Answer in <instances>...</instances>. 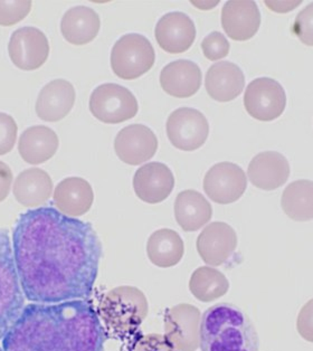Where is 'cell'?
I'll use <instances>...</instances> for the list:
<instances>
[{
	"instance_id": "8d00e7d4",
	"label": "cell",
	"mask_w": 313,
	"mask_h": 351,
	"mask_svg": "<svg viewBox=\"0 0 313 351\" xmlns=\"http://www.w3.org/2000/svg\"><path fill=\"white\" fill-rule=\"evenodd\" d=\"M302 1H297L295 5H292V3H290V1H286V3H280V1H274L273 3H271L270 1H266V5H268L270 8L272 10H277V12H288V10H284L283 7L288 6V8H295V7L300 5Z\"/></svg>"
},
{
	"instance_id": "4fadbf2b",
	"label": "cell",
	"mask_w": 313,
	"mask_h": 351,
	"mask_svg": "<svg viewBox=\"0 0 313 351\" xmlns=\"http://www.w3.org/2000/svg\"><path fill=\"white\" fill-rule=\"evenodd\" d=\"M114 150L125 164L138 166L155 155L158 139L150 128L143 124H131L116 134Z\"/></svg>"
},
{
	"instance_id": "74e56055",
	"label": "cell",
	"mask_w": 313,
	"mask_h": 351,
	"mask_svg": "<svg viewBox=\"0 0 313 351\" xmlns=\"http://www.w3.org/2000/svg\"><path fill=\"white\" fill-rule=\"evenodd\" d=\"M0 351H3V349L0 347Z\"/></svg>"
},
{
	"instance_id": "3957f363",
	"label": "cell",
	"mask_w": 313,
	"mask_h": 351,
	"mask_svg": "<svg viewBox=\"0 0 313 351\" xmlns=\"http://www.w3.org/2000/svg\"><path fill=\"white\" fill-rule=\"evenodd\" d=\"M201 351H259V336L251 319L231 303H217L201 317Z\"/></svg>"
},
{
	"instance_id": "8fae6325",
	"label": "cell",
	"mask_w": 313,
	"mask_h": 351,
	"mask_svg": "<svg viewBox=\"0 0 313 351\" xmlns=\"http://www.w3.org/2000/svg\"><path fill=\"white\" fill-rule=\"evenodd\" d=\"M8 54L10 61L19 70H37L49 58V40L38 28H18L10 36Z\"/></svg>"
},
{
	"instance_id": "30bf717a",
	"label": "cell",
	"mask_w": 313,
	"mask_h": 351,
	"mask_svg": "<svg viewBox=\"0 0 313 351\" xmlns=\"http://www.w3.org/2000/svg\"><path fill=\"white\" fill-rule=\"evenodd\" d=\"M201 322L198 308L180 303L164 315V336L178 351H196L201 341Z\"/></svg>"
},
{
	"instance_id": "7c38bea8",
	"label": "cell",
	"mask_w": 313,
	"mask_h": 351,
	"mask_svg": "<svg viewBox=\"0 0 313 351\" xmlns=\"http://www.w3.org/2000/svg\"><path fill=\"white\" fill-rule=\"evenodd\" d=\"M247 188V173L233 162L214 165L204 178V191L215 203L228 205L243 196Z\"/></svg>"
},
{
	"instance_id": "d590c367",
	"label": "cell",
	"mask_w": 313,
	"mask_h": 351,
	"mask_svg": "<svg viewBox=\"0 0 313 351\" xmlns=\"http://www.w3.org/2000/svg\"><path fill=\"white\" fill-rule=\"evenodd\" d=\"M14 176L8 165L0 161V203L6 199L12 191Z\"/></svg>"
},
{
	"instance_id": "9c48e42d",
	"label": "cell",
	"mask_w": 313,
	"mask_h": 351,
	"mask_svg": "<svg viewBox=\"0 0 313 351\" xmlns=\"http://www.w3.org/2000/svg\"><path fill=\"white\" fill-rule=\"evenodd\" d=\"M168 139L175 148L183 152H194L206 143L210 134V123L201 111L192 108H180L167 120Z\"/></svg>"
},
{
	"instance_id": "484cf974",
	"label": "cell",
	"mask_w": 313,
	"mask_h": 351,
	"mask_svg": "<svg viewBox=\"0 0 313 351\" xmlns=\"http://www.w3.org/2000/svg\"><path fill=\"white\" fill-rule=\"evenodd\" d=\"M213 207L201 193L184 191L175 202V217L185 232H196L212 219Z\"/></svg>"
},
{
	"instance_id": "ba28073f",
	"label": "cell",
	"mask_w": 313,
	"mask_h": 351,
	"mask_svg": "<svg viewBox=\"0 0 313 351\" xmlns=\"http://www.w3.org/2000/svg\"><path fill=\"white\" fill-rule=\"evenodd\" d=\"M244 106L252 118L273 121L286 110V91L280 83L270 77L253 80L244 94Z\"/></svg>"
},
{
	"instance_id": "6da1fadb",
	"label": "cell",
	"mask_w": 313,
	"mask_h": 351,
	"mask_svg": "<svg viewBox=\"0 0 313 351\" xmlns=\"http://www.w3.org/2000/svg\"><path fill=\"white\" fill-rule=\"evenodd\" d=\"M16 271L31 303L66 302L91 297L102 244L88 221L38 207L23 213L12 232Z\"/></svg>"
},
{
	"instance_id": "836d02e7",
	"label": "cell",
	"mask_w": 313,
	"mask_h": 351,
	"mask_svg": "<svg viewBox=\"0 0 313 351\" xmlns=\"http://www.w3.org/2000/svg\"><path fill=\"white\" fill-rule=\"evenodd\" d=\"M134 351H178L167 339V337L159 333H150L141 337L136 342Z\"/></svg>"
},
{
	"instance_id": "603a6c76",
	"label": "cell",
	"mask_w": 313,
	"mask_h": 351,
	"mask_svg": "<svg viewBox=\"0 0 313 351\" xmlns=\"http://www.w3.org/2000/svg\"><path fill=\"white\" fill-rule=\"evenodd\" d=\"M53 180L45 170L29 168L16 177L12 193L15 199L27 208H38L47 203L53 194Z\"/></svg>"
},
{
	"instance_id": "4316f807",
	"label": "cell",
	"mask_w": 313,
	"mask_h": 351,
	"mask_svg": "<svg viewBox=\"0 0 313 351\" xmlns=\"http://www.w3.org/2000/svg\"><path fill=\"white\" fill-rule=\"evenodd\" d=\"M185 254L179 234L169 228L155 230L147 243V255L153 265L162 269L175 267Z\"/></svg>"
},
{
	"instance_id": "83f0119b",
	"label": "cell",
	"mask_w": 313,
	"mask_h": 351,
	"mask_svg": "<svg viewBox=\"0 0 313 351\" xmlns=\"http://www.w3.org/2000/svg\"><path fill=\"white\" fill-rule=\"evenodd\" d=\"M283 212L295 221L313 219V182L301 179L290 184L281 198Z\"/></svg>"
},
{
	"instance_id": "d4e9b609",
	"label": "cell",
	"mask_w": 313,
	"mask_h": 351,
	"mask_svg": "<svg viewBox=\"0 0 313 351\" xmlns=\"http://www.w3.org/2000/svg\"><path fill=\"white\" fill-rule=\"evenodd\" d=\"M101 21L90 7L76 6L65 12L61 21L62 35L70 44L82 46L91 43L100 31Z\"/></svg>"
},
{
	"instance_id": "7a4b0ae2",
	"label": "cell",
	"mask_w": 313,
	"mask_h": 351,
	"mask_svg": "<svg viewBox=\"0 0 313 351\" xmlns=\"http://www.w3.org/2000/svg\"><path fill=\"white\" fill-rule=\"evenodd\" d=\"M1 341L3 351H104L107 332L88 300L29 303Z\"/></svg>"
},
{
	"instance_id": "5b68a950",
	"label": "cell",
	"mask_w": 313,
	"mask_h": 351,
	"mask_svg": "<svg viewBox=\"0 0 313 351\" xmlns=\"http://www.w3.org/2000/svg\"><path fill=\"white\" fill-rule=\"evenodd\" d=\"M25 308V295L16 271L10 232L0 228V340Z\"/></svg>"
},
{
	"instance_id": "7402d4cb",
	"label": "cell",
	"mask_w": 313,
	"mask_h": 351,
	"mask_svg": "<svg viewBox=\"0 0 313 351\" xmlns=\"http://www.w3.org/2000/svg\"><path fill=\"white\" fill-rule=\"evenodd\" d=\"M160 85L171 97L178 99L192 97L201 88V69L188 60L171 62L160 73Z\"/></svg>"
},
{
	"instance_id": "277c9868",
	"label": "cell",
	"mask_w": 313,
	"mask_h": 351,
	"mask_svg": "<svg viewBox=\"0 0 313 351\" xmlns=\"http://www.w3.org/2000/svg\"><path fill=\"white\" fill-rule=\"evenodd\" d=\"M149 304L142 291L122 285L105 293L99 306L100 319L110 331L128 335L140 327L148 315Z\"/></svg>"
},
{
	"instance_id": "e0dca14e",
	"label": "cell",
	"mask_w": 313,
	"mask_h": 351,
	"mask_svg": "<svg viewBox=\"0 0 313 351\" xmlns=\"http://www.w3.org/2000/svg\"><path fill=\"white\" fill-rule=\"evenodd\" d=\"M223 29L231 40L245 42L255 36L261 12L255 1H227L222 10Z\"/></svg>"
},
{
	"instance_id": "f1b7e54d",
	"label": "cell",
	"mask_w": 313,
	"mask_h": 351,
	"mask_svg": "<svg viewBox=\"0 0 313 351\" xmlns=\"http://www.w3.org/2000/svg\"><path fill=\"white\" fill-rule=\"evenodd\" d=\"M189 290L201 302H212L224 297L229 290V282L221 271L201 267L195 269L189 280Z\"/></svg>"
},
{
	"instance_id": "4dcf8cb0",
	"label": "cell",
	"mask_w": 313,
	"mask_h": 351,
	"mask_svg": "<svg viewBox=\"0 0 313 351\" xmlns=\"http://www.w3.org/2000/svg\"><path fill=\"white\" fill-rule=\"evenodd\" d=\"M229 43L222 33L213 32L201 42V49L205 58L210 61H218L226 58L229 53Z\"/></svg>"
},
{
	"instance_id": "d6a6232c",
	"label": "cell",
	"mask_w": 313,
	"mask_h": 351,
	"mask_svg": "<svg viewBox=\"0 0 313 351\" xmlns=\"http://www.w3.org/2000/svg\"><path fill=\"white\" fill-rule=\"evenodd\" d=\"M18 127L15 119L7 113L0 112V156H5L15 147Z\"/></svg>"
},
{
	"instance_id": "cb8c5ba5",
	"label": "cell",
	"mask_w": 313,
	"mask_h": 351,
	"mask_svg": "<svg viewBox=\"0 0 313 351\" xmlns=\"http://www.w3.org/2000/svg\"><path fill=\"white\" fill-rule=\"evenodd\" d=\"M60 140L51 128L34 125L19 136L18 152L27 164L40 165L54 157L58 150Z\"/></svg>"
},
{
	"instance_id": "f546056e",
	"label": "cell",
	"mask_w": 313,
	"mask_h": 351,
	"mask_svg": "<svg viewBox=\"0 0 313 351\" xmlns=\"http://www.w3.org/2000/svg\"><path fill=\"white\" fill-rule=\"evenodd\" d=\"M31 0L0 1V25L12 26L18 24L32 10Z\"/></svg>"
},
{
	"instance_id": "44dd1931",
	"label": "cell",
	"mask_w": 313,
	"mask_h": 351,
	"mask_svg": "<svg viewBox=\"0 0 313 351\" xmlns=\"http://www.w3.org/2000/svg\"><path fill=\"white\" fill-rule=\"evenodd\" d=\"M245 77L240 66L231 62H219L210 66L205 77V88L212 99L229 102L243 92Z\"/></svg>"
},
{
	"instance_id": "9a60e30c",
	"label": "cell",
	"mask_w": 313,
	"mask_h": 351,
	"mask_svg": "<svg viewBox=\"0 0 313 351\" xmlns=\"http://www.w3.org/2000/svg\"><path fill=\"white\" fill-rule=\"evenodd\" d=\"M155 36L159 46L166 52L181 54L194 44L196 27L194 21L184 12H168L157 23Z\"/></svg>"
},
{
	"instance_id": "2e32d148",
	"label": "cell",
	"mask_w": 313,
	"mask_h": 351,
	"mask_svg": "<svg viewBox=\"0 0 313 351\" xmlns=\"http://www.w3.org/2000/svg\"><path fill=\"white\" fill-rule=\"evenodd\" d=\"M173 187L175 177L173 171L162 162L143 165L134 173V193L145 203H162L171 196Z\"/></svg>"
},
{
	"instance_id": "8992f818",
	"label": "cell",
	"mask_w": 313,
	"mask_h": 351,
	"mask_svg": "<svg viewBox=\"0 0 313 351\" xmlns=\"http://www.w3.org/2000/svg\"><path fill=\"white\" fill-rule=\"evenodd\" d=\"M155 61V49L147 37L127 34L116 40L111 51V67L122 80H136L151 70Z\"/></svg>"
},
{
	"instance_id": "ac0fdd59",
	"label": "cell",
	"mask_w": 313,
	"mask_h": 351,
	"mask_svg": "<svg viewBox=\"0 0 313 351\" xmlns=\"http://www.w3.org/2000/svg\"><path fill=\"white\" fill-rule=\"evenodd\" d=\"M76 92L66 80H54L40 90L37 97L36 114L46 122H58L64 119L75 104Z\"/></svg>"
},
{
	"instance_id": "1f68e13d",
	"label": "cell",
	"mask_w": 313,
	"mask_h": 351,
	"mask_svg": "<svg viewBox=\"0 0 313 351\" xmlns=\"http://www.w3.org/2000/svg\"><path fill=\"white\" fill-rule=\"evenodd\" d=\"M292 31L304 45L313 46V3L299 12Z\"/></svg>"
},
{
	"instance_id": "e575fe53",
	"label": "cell",
	"mask_w": 313,
	"mask_h": 351,
	"mask_svg": "<svg viewBox=\"0 0 313 351\" xmlns=\"http://www.w3.org/2000/svg\"><path fill=\"white\" fill-rule=\"evenodd\" d=\"M297 330L304 340L313 343V299L309 300L299 312Z\"/></svg>"
},
{
	"instance_id": "ffe728a7",
	"label": "cell",
	"mask_w": 313,
	"mask_h": 351,
	"mask_svg": "<svg viewBox=\"0 0 313 351\" xmlns=\"http://www.w3.org/2000/svg\"><path fill=\"white\" fill-rule=\"evenodd\" d=\"M53 202L62 214L68 217H79L91 209L95 202V191L86 179L68 177L55 188Z\"/></svg>"
},
{
	"instance_id": "5bb4252c",
	"label": "cell",
	"mask_w": 313,
	"mask_h": 351,
	"mask_svg": "<svg viewBox=\"0 0 313 351\" xmlns=\"http://www.w3.org/2000/svg\"><path fill=\"white\" fill-rule=\"evenodd\" d=\"M198 254L210 267H219L227 262L238 247L234 228L224 221L207 225L197 239Z\"/></svg>"
},
{
	"instance_id": "52a82bcc",
	"label": "cell",
	"mask_w": 313,
	"mask_h": 351,
	"mask_svg": "<svg viewBox=\"0 0 313 351\" xmlns=\"http://www.w3.org/2000/svg\"><path fill=\"white\" fill-rule=\"evenodd\" d=\"M88 106L95 119L108 124L128 121L139 111V104L134 93L114 83L97 86L92 92Z\"/></svg>"
},
{
	"instance_id": "d6986e66",
	"label": "cell",
	"mask_w": 313,
	"mask_h": 351,
	"mask_svg": "<svg viewBox=\"0 0 313 351\" xmlns=\"http://www.w3.org/2000/svg\"><path fill=\"white\" fill-rule=\"evenodd\" d=\"M247 176L249 182L256 188L262 191H275L289 179V161L280 152H261L249 162Z\"/></svg>"
}]
</instances>
